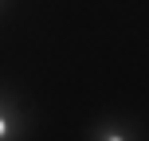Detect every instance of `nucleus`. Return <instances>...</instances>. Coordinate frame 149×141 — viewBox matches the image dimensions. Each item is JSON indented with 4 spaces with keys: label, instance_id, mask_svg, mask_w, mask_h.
I'll return each mask as SVG.
<instances>
[{
    "label": "nucleus",
    "instance_id": "2",
    "mask_svg": "<svg viewBox=\"0 0 149 141\" xmlns=\"http://www.w3.org/2000/svg\"><path fill=\"white\" fill-rule=\"evenodd\" d=\"M94 137H134V133H130V129H122V126H98Z\"/></svg>",
    "mask_w": 149,
    "mask_h": 141
},
{
    "label": "nucleus",
    "instance_id": "1",
    "mask_svg": "<svg viewBox=\"0 0 149 141\" xmlns=\"http://www.w3.org/2000/svg\"><path fill=\"white\" fill-rule=\"evenodd\" d=\"M24 133V122H20V110H16L12 98L0 94V141H12Z\"/></svg>",
    "mask_w": 149,
    "mask_h": 141
}]
</instances>
